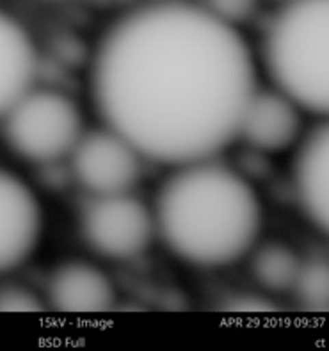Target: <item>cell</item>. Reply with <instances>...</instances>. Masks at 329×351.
Wrapping results in <instances>:
<instances>
[{"label": "cell", "mask_w": 329, "mask_h": 351, "mask_svg": "<svg viewBox=\"0 0 329 351\" xmlns=\"http://www.w3.org/2000/svg\"><path fill=\"white\" fill-rule=\"evenodd\" d=\"M36 68L34 45L25 29L0 11V114L31 91Z\"/></svg>", "instance_id": "30bf717a"}, {"label": "cell", "mask_w": 329, "mask_h": 351, "mask_svg": "<svg viewBox=\"0 0 329 351\" xmlns=\"http://www.w3.org/2000/svg\"><path fill=\"white\" fill-rule=\"evenodd\" d=\"M292 291L310 312H326L329 307V271L324 261L301 264Z\"/></svg>", "instance_id": "4fadbf2b"}, {"label": "cell", "mask_w": 329, "mask_h": 351, "mask_svg": "<svg viewBox=\"0 0 329 351\" xmlns=\"http://www.w3.org/2000/svg\"><path fill=\"white\" fill-rule=\"evenodd\" d=\"M82 118L70 98L55 91H27L5 112V139L18 156L50 162L73 152Z\"/></svg>", "instance_id": "277c9868"}, {"label": "cell", "mask_w": 329, "mask_h": 351, "mask_svg": "<svg viewBox=\"0 0 329 351\" xmlns=\"http://www.w3.org/2000/svg\"><path fill=\"white\" fill-rule=\"evenodd\" d=\"M301 269V263L285 245H265L251 261V273L256 284L272 293L292 291Z\"/></svg>", "instance_id": "7c38bea8"}, {"label": "cell", "mask_w": 329, "mask_h": 351, "mask_svg": "<svg viewBox=\"0 0 329 351\" xmlns=\"http://www.w3.org/2000/svg\"><path fill=\"white\" fill-rule=\"evenodd\" d=\"M256 5L258 0H207L205 9L221 22L235 27L237 23L248 22L256 11Z\"/></svg>", "instance_id": "9a60e30c"}, {"label": "cell", "mask_w": 329, "mask_h": 351, "mask_svg": "<svg viewBox=\"0 0 329 351\" xmlns=\"http://www.w3.org/2000/svg\"><path fill=\"white\" fill-rule=\"evenodd\" d=\"M43 311L41 300L22 285H2L0 287V312L8 314H32Z\"/></svg>", "instance_id": "5bb4252c"}, {"label": "cell", "mask_w": 329, "mask_h": 351, "mask_svg": "<svg viewBox=\"0 0 329 351\" xmlns=\"http://www.w3.org/2000/svg\"><path fill=\"white\" fill-rule=\"evenodd\" d=\"M329 0H289L267 29L263 58L280 93L311 112L329 107Z\"/></svg>", "instance_id": "3957f363"}, {"label": "cell", "mask_w": 329, "mask_h": 351, "mask_svg": "<svg viewBox=\"0 0 329 351\" xmlns=\"http://www.w3.org/2000/svg\"><path fill=\"white\" fill-rule=\"evenodd\" d=\"M328 129L311 132L295 159L293 187L302 213L320 230L328 228Z\"/></svg>", "instance_id": "8fae6325"}, {"label": "cell", "mask_w": 329, "mask_h": 351, "mask_svg": "<svg viewBox=\"0 0 329 351\" xmlns=\"http://www.w3.org/2000/svg\"><path fill=\"white\" fill-rule=\"evenodd\" d=\"M49 300L53 308L68 314H100L114 305V287L98 267L68 263L53 271Z\"/></svg>", "instance_id": "9c48e42d"}, {"label": "cell", "mask_w": 329, "mask_h": 351, "mask_svg": "<svg viewBox=\"0 0 329 351\" xmlns=\"http://www.w3.org/2000/svg\"><path fill=\"white\" fill-rule=\"evenodd\" d=\"M239 134L258 150H287L301 134L299 107L283 93L254 91L240 120Z\"/></svg>", "instance_id": "ba28073f"}, {"label": "cell", "mask_w": 329, "mask_h": 351, "mask_svg": "<svg viewBox=\"0 0 329 351\" xmlns=\"http://www.w3.org/2000/svg\"><path fill=\"white\" fill-rule=\"evenodd\" d=\"M278 2H283V4H285V2H289V0H278Z\"/></svg>", "instance_id": "2e32d148"}, {"label": "cell", "mask_w": 329, "mask_h": 351, "mask_svg": "<svg viewBox=\"0 0 329 351\" xmlns=\"http://www.w3.org/2000/svg\"><path fill=\"white\" fill-rule=\"evenodd\" d=\"M155 219L129 193L94 196L82 214V234L89 248L114 261L137 257L150 245Z\"/></svg>", "instance_id": "5b68a950"}, {"label": "cell", "mask_w": 329, "mask_h": 351, "mask_svg": "<svg viewBox=\"0 0 329 351\" xmlns=\"http://www.w3.org/2000/svg\"><path fill=\"white\" fill-rule=\"evenodd\" d=\"M41 234V210L29 187L0 169V273L11 271L34 252Z\"/></svg>", "instance_id": "52a82bcc"}, {"label": "cell", "mask_w": 329, "mask_h": 351, "mask_svg": "<svg viewBox=\"0 0 329 351\" xmlns=\"http://www.w3.org/2000/svg\"><path fill=\"white\" fill-rule=\"evenodd\" d=\"M141 154L114 130L85 134L73 152V173L94 196L129 193L141 175Z\"/></svg>", "instance_id": "8992f818"}, {"label": "cell", "mask_w": 329, "mask_h": 351, "mask_svg": "<svg viewBox=\"0 0 329 351\" xmlns=\"http://www.w3.org/2000/svg\"><path fill=\"white\" fill-rule=\"evenodd\" d=\"M153 219L174 255L196 266L218 267L253 248L262 213L244 178L226 166L200 160L166 180Z\"/></svg>", "instance_id": "7a4b0ae2"}, {"label": "cell", "mask_w": 329, "mask_h": 351, "mask_svg": "<svg viewBox=\"0 0 329 351\" xmlns=\"http://www.w3.org/2000/svg\"><path fill=\"white\" fill-rule=\"evenodd\" d=\"M91 82L109 129L142 157L185 166L209 160L239 134L254 66L235 27L200 5L164 0L105 32Z\"/></svg>", "instance_id": "6da1fadb"}]
</instances>
